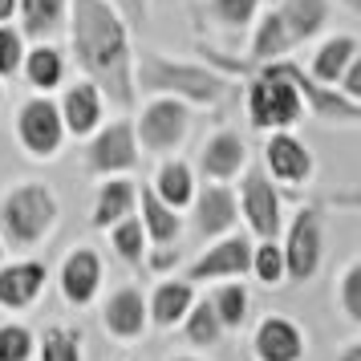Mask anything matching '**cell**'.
Instances as JSON below:
<instances>
[{"label":"cell","instance_id":"6da1fadb","mask_svg":"<svg viewBox=\"0 0 361 361\" xmlns=\"http://www.w3.org/2000/svg\"><path fill=\"white\" fill-rule=\"evenodd\" d=\"M69 49L85 82H94L114 106H134L130 25L110 0H69Z\"/></svg>","mask_w":361,"mask_h":361},{"label":"cell","instance_id":"7a4b0ae2","mask_svg":"<svg viewBox=\"0 0 361 361\" xmlns=\"http://www.w3.org/2000/svg\"><path fill=\"white\" fill-rule=\"evenodd\" d=\"M134 90L154 98H179L187 106H219L231 94V78L199 61H179L163 53L134 57Z\"/></svg>","mask_w":361,"mask_h":361},{"label":"cell","instance_id":"3957f363","mask_svg":"<svg viewBox=\"0 0 361 361\" xmlns=\"http://www.w3.org/2000/svg\"><path fill=\"white\" fill-rule=\"evenodd\" d=\"M215 66H224L228 73H247V94H244V106H247V122L256 130H288L305 118V102L296 94V85L280 73L276 61L268 66H244V61H231V57H219V53H207Z\"/></svg>","mask_w":361,"mask_h":361},{"label":"cell","instance_id":"277c9868","mask_svg":"<svg viewBox=\"0 0 361 361\" xmlns=\"http://www.w3.org/2000/svg\"><path fill=\"white\" fill-rule=\"evenodd\" d=\"M53 224H57V195L49 191V183H17L0 199V235L20 252L41 244Z\"/></svg>","mask_w":361,"mask_h":361},{"label":"cell","instance_id":"5b68a950","mask_svg":"<svg viewBox=\"0 0 361 361\" xmlns=\"http://www.w3.org/2000/svg\"><path fill=\"white\" fill-rule=\"evenodd\" d=\"M191 130V106L179 98H150L142 118L134 122L138 150L147 154H175Z\"/></svg>","mask_w":361,"mask_h":361},{"label":"cell","instance_id":"8992f818","mask_svg":"<svg viewBox=\"0 0 361 361\" xmlns=\"http://www.w3.org/2000/svg\"><path fill=\"white\" fill-rule=\"evenodd\" d=\"M321 247H325V231H321V215L312 207H300L293 224L284 231V280L288 284H309L321 268Z\"/></svg>","mask_w":361,"mask_h":361},{"label":"cell","instance_id":"52a82bcc","mask_svg":"<svg viewBox=\"0 0 361 361\" xmlns=\"http://www.w3.org/2000/svg\"><path fill=\"white\" fill-rule=\"evenodd\" d=\"M240 215H244V224L252 228L256 240H276L280 228H284V212H280V191L276 183L268 179V171L264 166H247L244 171V183H240Z\"/></svg>","mask_w":361,"mask_h":361},{"label":"cell","instance_id":"ba28073f","mask_svg":"<svg viewBox=\"0 0 361 361\" xmlns=\"http://www.w3.org/2000/svg\"><path fill=\"white\" fill-rule=\"evenodd\" d=\"M138 134H134V122H110V126H102L94 138H90V147H85V171L90 175H102V179H118V175H126L138 166Z\"/></svg>","mask_w":361,"mask_h":361},{"label":"cell","instance_id":"9c48e42d","mask_svg":"<svg viewBox=\"0 0 361 361\" xmlns=\"http://www.w3.org/2000/svg\"><path fill=\"white\" fill-rule=\"evenodd\" d=\"M17 142L33 159H53L61 150V142H66V122H61L57 102L29 98L20 106L17 110Z\"/></svg>","mask_w":361,"mask_h":361},{"label":"cell","instance_id":"30bf717a","mask_svg":"<svg viewBox=\"0 0 361 361\" xmlns=\"http://www.w3.org/2000/svg\"><path fill=\"white\" fill-rule=\"evenodd\" d=\"M252 235L244 231H231L224 240H215L199 260L187 264V284H203V280H240L252 272Z\"/></svg>","mask_w":361,"mask_h":361},{"label":"cell","instance_id":"8fae6325","mask_svg":"<svg viewBox=\"0 0 361 361\" xmlns=\"http://www.w3.org/2000/svg\"><path fill=\"white\" fill-rule=\"evenodd\" d=\"M195 235L199 240H224L235 231L240 224V203H235V191L228 183H207L195 191Z\"/></svg>","mask_w":361,"mask_h":361},{"label":"cell","instance_id":"7c38bea8","mask_svg":"<svg viewBox=\"0 0 361 361\" xmlns=\"http://www.w3.org/2000/svg\"><path fill=\"white\" fill-rule=\"evenodd\" d=\"M264 171H268L272 183L300 187V183L312 179V150L293 130L268 134V142H264Z\"/></svg>","mask_w":361,"mask_h":361},{"label":"cell","instance_id":"4fadbf2b","mask_svg":"<svg viewBox=\"0 0 361 361\" xmlns=\"http://www.w3.org/2000/svg\"><path fill=\"white\" fill-rule=\"evenodd\" d=\"M102 276H106V264L94 247H73L57 272V284H61V296H66L73 309H85L98 300Z\"/></svg>","mask_w":361,"mask_h":361},{"label":"cell","instance_id":"5bb4252c","mask_svg":"<svg viewBox=\"0 0 361 361\" xmlns=\"http://www.w3.org/2000/svg\"><path fill=\"white\" fill-rule=\"evenodd\" d=\"M252 353L256 361H305V333L293 317L268 312L252 333Z\"/></svg>","mask_w":361,"mask_h":361},{"label":"cell","instance_id":"9a60e30c","mask_svg":"<svg viewBox=\"0 0 361 361\" xmlns=\"http://www.w3.org/2000/svg\"><path fill=\"white\" fill-rule=\"evenodd\" d=\"M61 122H66V130L73 138H94V130L102 126V114H106V98H102V90L94 82H73L66 90V98H61Z\"/></svg>","mask_w":361,"mask_h":361},{"label":"cell","instance_id":"2e32d148","mask_svg":"<svg viewBox=\"0 0 361 361\" xmlns=\"http://www.w3.org/2000/svg\"><path fill=\"white\" fill-rule=\"evenodd\" d=\"M49 280V268L41 260H17V264H0V309H29L37 305V296Z\"/></svg>","mask_w":361,"mask_h":361},{"label":"cell","instance_id":"e0dca14e","mask_svg":"<svg viewBox=\"0 0 361 361\" xmlns=\"http://www.w3.org/2000/svg\"><path fill=\"white\" fill-rule=\"evenodd\" d=\"M102 321H106V333H110L114 341H138V337L147 333V325H150V317H147V296L138 293L134 284L118 288V293L106 300Z\"/></svg>","mask_w":361,"mask_h":361},{"label":"cell","instance_id":"ac0fdd59","mask_svg":"<svg viewBox=\"0 0 361 361\" xmlns=\"http://www.w3.org/2000/svg\"><path fill=\"white\" fill-rule=\"evenodd\" d=\"M247 166V142L235 130H219L207 138V147L199 154V171L212 183H231Z\"/></svg>","mask_w":361,"mask_h":361},{"label":"cell","instance_id":"d6986e66","mask_svg":"<svg viewBox=\"0 0 361 361\" xmlns=\"http://www.w3.org/2000/svg\"><path fill=\"white\" fill-rule=\"evenodd\" d=\"M191 305H195V288H191L187 280H163V284H154V293L147 296V317H150V325L175 329V325L187 321Z\"/></svg>","mask_w":361,"mask_h":361},{"label":"cell","instance_id":"ffe728a7","mask_svg":"<svg viewBox=\"0 0 361 361\" xmlns=\"http://www.w3.org/2000/svg\"><path fill=\"white\" fill-rule=\"evenodd\" d=\"M138 219H142V231H147L150 244H159V247H175L179 244L183 215L175 212V207H166L150 187H138Z\"/></svg>","mask_w":361,"mask_h":361},{"label":"cell","instance_id":"44dd1931","mask_svg":"<svg viewBox=\"0 0 361 361\" xmlns=\"http://www.w3.org/2000/svg\"><path fill=\"white\" fill-rule=\"evenodd\" d=\"M276 13H280V25H284L288 41H293V49H296V45L312 41V37L325 29L329 0H280Z\"/></svg>","mask_w":361,"mask_h":361},{"label":"cell","instance_id":"7402d4cb","mask_svg":"<svg viewBox=\"0 0 361 361\" xmlns=\"http://www.w3.org/2000/svg\"><path fill=\"white\" fill-rule=\"evenodd\" d=\"M134 203H138V183H130L126 175L106 179L98 187V203H94V212H90V224H94V228H114L126 215H134Z\"/></svg>","mask_w":361,"mask_h":361},{"label":"cell","instance_id":"603a6c76","mask_svg":"<svg viewBox=\"0 0 361 361\" xmlns=\"http://www.w3.org/2000/svg\"><path fill=\"white\" fill-rule=\"evenodd\" d=\"M357 49H361V45H357V41H353L349 33L329 37L325 45L312 53V61H309V69H305V73H309L317 85H333V90H337L341 73L349 69V61L357 57Z\"/></svg>","mask_w":361,"mask_h":361},{"label":"cell","instance_id":"cb8c5ba5","mask_svg":"<svg viewBox=\"0 0 361 361\" xmlns=\"http://www.w3.org/2000/svg\"><path fill=\"white\" fill-rule=\"evenodd\" d=\"M17 17H20V33L45 41L57 37L69 20V0H17Z\"/></svg>","mask_w":361,"mask_h":361},{"label":"cell","instance_id":"d4e9b609","mask_svg":"<svg viewBox=\"0 0 361 361\" xmlns=\"http://www.w3.org/2000/svg\"><path fill=\"white\" fill-rule=\"evenodd\" d=\"M284 53H293V41L280 25V13L268 8L260 13V20L252 25V45H247V61L244 66H268V61H280Z\"/></svg>","mask_w":361,"mask_h":361},{"label":"cell","instance_id":"484cf974","mask_svg":"<svg viewBox=\"0 0 361 361\" xmlns=\"http://www.w3.org/2000/svg\"><path fill=\"white\" fill-rule=\"evenodd\" d=\"M150 191L163 199L166 207H191L195 203V175H191V166L183 163V159H166L159 171H154V183H150Z\"/></svg>","mask_w":361,"mask_h":361},{"label":"cell","instance_id":"4316f807","mask_svg":"<svg viewBox=\"0 0 361 361\" xmlns=\"http://www.w3.org/2000/svg\"><path fill=\"white\" fill-rule=\"evenodd\" d=\"M20 73H25V82L33 85V90H57V85L66 82V57L53 45H33V53H25Z\"/></svg>","mask_w":361,"mask_h":361},{"label":"cell","instance_id":"83f0119b","mask_svg":"<svg viewBox=\"0 0 361 361\" xmlns=\"http://www.w3.org/2000/svg\"><path fill=\"white\" fill-rule=\"evenodd\" d=\"M183 337H187L191 345H199V349H212V345H219L224 325H219V317H215L212 300H195V305H191L187 321H183Z\"/></svg>","mask_w":361,"mask_h":361},{"label":"cell","instance_id":"f1b7e54d","mask_svg":"<svg viewBox=\"0 0 361 361\" xmlns=\"http://www.w3.org/2000/svg\"><path fill=\"white\" fill-rule=\"evenodd\" d=\"M247 288L240 284V280H224V288H215L212 296V309L215 317H219V325L224 329H240L247 321Z\"/></svg>","mask_w":361,"mask_h":361},{"label":"cell","instance_id":"f546056e","mask_svg":"<svg viewBox=\"0 0 361 361\" xmlns=\"http://www.w3.org/2000/svg\"><path fill=\"white\" fill-rule=\"evenodd\" d=\"M37 361H82V333L61 325L45 329L37 345Z\"/></svg>","mask_w":361,"mask_h":361},{"label":"cell","instance_id":"4dcf8cb0","mask_svg":"<svg viewBox=\"0 0 361 361\" xmlns=\"http://www.w3.org/2000/svg\"><path fill=\"white\" fill-rule=\"evenodd\" d=\"M260 4L264 0H207V8H212V17L228 29V33H244L256 25L260 17Z\"/></svg>","mask_w":361,"mask_h":361},{"label":"cell","instance_id":"1f68e13d","mask_svg":"<svg viewBox=\"0 0 361 361\" xmlns=\"http://www.w3.org/2000/svg\"><path fill=\"white\" fill-rule=\"evenodd\" d=\"M110 244H114V252L126 264H138L147 256V244H150L147 231H142V219H138V215H126L122 224H114V228H110Z\"/></svg>","mask_w":361,"mask_h":361},{"label":"cell","instance_id":"d6a6232c","mask_svg":"<svg viewBox=\"0 0 361 361\" xmlns=\"http://www.w3.org/2000/svg\"><path fill=\"white\" fill-rule=\"evenodd\" d=\"M252 276L260 284H284V252H280L276 240H260L252 247Z\"/></svg>","mask_w":361,"mask_h":361},{"label":"cell","instance_id":"836d02e7","mask_svg":"<svg viewBox=\"0 0 361 361\" xmlns=\"http://www.w3.org/2000/svg\"><path fill=\"white\" fill-rule=\"evenodd\" d=\"M337 300H341L345 317L353 325H361V260H353L341 272V280H337Z\"/></svg>","mask_w":361,"mask_h":361},{"label":"cell","instance_id":"e575fe53","mask_svg":"<svg viewBox=\"0 0 361 361\" xmlns=\"http://www.w3.org/2000/svg\"><path fill=\"white\" fill-rule=\"evenodd\" d=\"M33 357V333L25 325H0V361H29Z\"/></svg>","mask_w":361,"mask_h":361},{"label":"cell","instance_id":"d590c367","mask_svg":"<svg viewBox=\"0 0 361 361\" xmlns=\"http://www.w3.org/2000/svg\"><path fill=\"white\" fill-rule=\"evenodd\" d=\"M20 66H25V37L8 25H0V82L20 73Z\"/></svg>","mask_w":361,"mask_h":361},{"label":"cell","instance_id":"8d00e7d4","mask_svg":"<svg viewBox=\"0 0 361 361\" xmlns=\"http://www.w3.org/2000/svg\"><path fill=\"white\" fill-rule=\"evenodd\" d=\"M341 94L345 98H353V102H361V49H357V57H353V61H349V69H345L341 73Z\"/></svg>","mask_w":361,"mask_h":361},{"label":"cell","instance_id":"74e56055","mask_svg":"<svg viewBox=\"0 0 361 361\" xmlns=\"http://www.w3.org/2000/svg\"><path fill=\"white\" fill-rule=\"evenodd\" d=\"M110 4L122 13V20H126V25H142V20H147V13H150L147 0H110Z\"/></svg>","mask_w":361,"mask_h":361},{"label":"cell","instance_id":"f35d334b","mask_svg":"<svg viewBox=\"0 0 361 361\" xmlns=\"http://www.w3.org/2000/svg\"><path fill=\"white\" fill-rule=\"evenodd\" d=\"M333 207H345V212H361V187H341V191H333L329 195Z\"/></svg>","mask_w":361,"mask_h":361},{"label":"cell","instance_id":"ab89813d","mask_svg":"<svg viewBox=\"0 0 361 361\" xmlns=\"http://www.w3.org/2000/svg\"><path fill=\"white\" fill-rule=\"evenodd\" d=\"M175 264H179V252H175V247H159V252L150 256V268H154V272H166V268H175Z\"/></svg>","mask_w":361,"mask_h":361},{"label":"cell","instance_id":"60d3db41","mask_svg":"<svg viewBox=\"0 0 361 361\" xmlns=\"http://www.w3.org/2000/svg\"><path fill=\"white\" fill-rule=\"evenodd\" d=\"M337 361H361V341H349L341 353H337Z\"/></svg>","mask_w":361,"mask_h":361},{"label":"cell","instance_id":"b9f144b4","mask_svg":"<svg viewBox=\"0 0 361 361\" xmlns=\"http://www.w3.org/2000/svg\"><path fill=\"white\" fill-rule=\"evenodd\" d=\"M13 17H17V0H0V25H8Z\"/></svg>","mask_w":361,"mask_h":361},{"label":"cell","instance_id":"7bdbcfd3","mask_svg":"<svg viewBox=\"0 0 361 361\" xmlns=\"http://www.w3.org/2000/svg\"><path fill=\"white\" fill-rule=\"evenodd\" d=\"M345 8H353V13H361V0H341Z\"/></svg>","mask_w":361,"mask_h":361},{"label":"cell","instance_id":"ee69618b","mask_svg":"<svg viewBox=\"0 0 361 361\" xmlns=\"http://www.w3.org/2000/svg\"><path fill=\"white\" fill-rule=\"evenodd\" d=\"M171 361H199V357H171Z\"/></svg>","mask_w":361,"mask_h":361},{"label":"cell","instance_id":"f6af8a7d","mask_svg":"<svg viewBox=\"0 0 361 361\" xmlns=\"http://www.w3.org/2000/svg\"><path fill=\"white\" fill-rule=\"evenodd\" d=\"M0 260H4V240H0Z\"/></svg>","mask_w":361,"mask_h":361},{"label":"cell","instance_id":"bcb514c9","mask_svg":"<svg viewBox=\"0 0 361 361\" xmlns=\"http://www.w3.org/2000/svg\"><path fill=\"white\" fill-rule=\"evenodd\" d=\"M0 106H4V85H0Z\"/></svg>","mask_w":361,"mask_h":361}]
</instances>
